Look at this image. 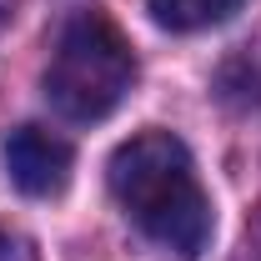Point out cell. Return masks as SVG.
Returning a JSON list of instances; mask_svg holds the SVG:
<instances>
[{
	"mask_svg": "<svg viewBox=\"0 0 261 261\" xmlns=\"http://www.w3.org/2000/svg\"><path fill=\"white\" fill-rule=\"evenodd\" d=\"M111 196L130 226L161 251L196 261L211 241V201L201 191L191 151L171 130H141L111 156Z\"/></svg>",
	"mask_w": 261,
	"mask_h": 261,
	"instance_id": "6da1fadb",
	"label": "cell"
},
{
	"mask_svg": "<svg viewBox=\"0 0 261 261\" xmlns=\"http://www.w3.org/2000/svg\"><path fill=\"white\" fill-rule=\"evenodd\" d=\"M130 81H136V56L130 40L116 31V20L100 10L70 15L45 70L50 106L70 121H100L126 100Z\"/></svg>",
	"mask_w": 261,
	"mask_h": 261,
	"instance_id": "7a4b0ae2",
	"label": "cell"
},
{
	"mask_svg": "<svg viewBox=\"0 0 261 261\" xmlns=\"http://www.w3.org/2000/svg\"><path fill=\"white\" fill-rule=\"evenodd\" d=\"M70 166L75 151L70 141H61L56 130L45 126H15L5 136V176L15 181V191L25 196H61L70 186Z\"/></svg>",
	"mask_w": 261,
	"mask_h": 261,
	"instance_id": "3957f363",
	"label": "cell"
},
{
	"mask_svg": "<svg viewBox=\"0 0 261 261\" xmlns=\"http://www.w3.org/2000/svg\"><path fill=\"white\" fill-rule=\"evenodd\" d=\"M146 5L166 31H206V25H221L241 0H146Z\"/></svg>",
	"mask_w": 261,
	"mask_h": 261,
	"instance_id": "277c9868",
	"label": "cell"
},
{
	"mask_svg": "<svg viewBox=\"0 0 261 261\" xmlns=\"http://www.w3.org/2000/svg\"><path fill=\"white\" fill-rule=\"evenodd\" d=\"M0 261H40V256H35V241H31V236L0 226Z\"/></svg>",
	"mask_w": 261,
	"mask_h": 261,
	"instance_id": "5b68a950",
	"label": "cell"
}]
</instances>
